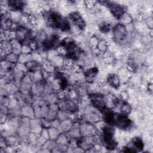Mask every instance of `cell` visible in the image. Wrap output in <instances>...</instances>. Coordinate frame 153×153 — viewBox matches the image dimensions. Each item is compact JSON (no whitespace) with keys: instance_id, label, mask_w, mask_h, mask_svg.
Segmentation results:
<instances>
[{"instance_id":"1","label":"cell","mask_w":153,"mask_h":153,"mask_svg":"<svg viewBox=\"0 0 153 153\" xmlns=\"http://www.w3.org/2000/svg\"><path fill=\"white\" fill-rule=\"evenodd\" d=\"M91 100L93 104L97 108H102L105 104V101H104L103 98L100 96V95H93L91 96Z\"/></svg>"},{"instance_id":"5","label":"cell","mask_w":153,"mask_h":153,"mask_svg":"<svg viewBox=\"0 0 153 153\" xmlns=\"http://www.w3.org/2000/svg\"><path fill=\"white\" fill-rule=\"evenodd\" d=\"M121 111H122V112L123 113L124 115L127 114L130 111V107L127 104L123 105V106H122V108H121Z\"/></svg>"},{"instance_id":"2","label":"cell","mask_w":153,"mask_h":153,"mask_svg":"<svg viewBox=\"0 0 153 153\" xmlns=\"http://www.w3.org/2000/svg\"><path fill=\"white\" fill-rule=\"evenodd\" d=\"M112 13L117 18H120L123 14V8L117 4H112L110 5Z\"/></svg>"},{"instance_id":"3","label":"cell","mask_w":153,"mask_h":153,"mask_svg":"<svg viewBox=\"0 0 153 153\" xmlns=\"http://www.w3.org/2000/svg\"><path fill=\"white\" fill-rule=\"evenodd\" d=\"M71 19L75 22V23L81 29H82L84 26V23L83 22V20H82L81 16H79V14H78L76 13H73L71 14Z\"/></svg>"},{"instance_id":"4","label":"cell","mask_w":153,"mask_h":153,"mask_svg":"<svg viewBox=\"0 0 153 153\" xmlns=\"http://www.w3.org/2000/svg\"><path fill=\"white\" fill-rule=\"evenodd\" d=\"M108 81H109V84L114 87L118 86L119 85V80H118L117 76H115V75L109 76L108 78Z\"/></svg>"}]
</instances>
